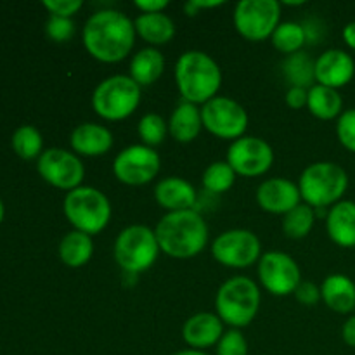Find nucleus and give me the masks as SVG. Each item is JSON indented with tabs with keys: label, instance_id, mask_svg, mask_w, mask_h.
I'll use <instances>...</instances> for the list:
<instances>
[{
	"label": "nucleus",
	"instance_id": "nucleus-27",
	"mask_svg": "<svg viewBox=\"0 0 355 355\" xmlns=\"http://www.w3.org/2000/svg\"><path fill=\"white\" fill-rule=\"evenodd\" d=\"M307 107L319 120H333L343 113V99L338 90L315 83L309 89Z\"/></svg>",
	"mask_w": 355,
	"mask_h": 355
},
{
	"label": "nucleus",
	"instance_id": "nucleus-36",
	"mask_svg": "<svg viewBox=\"0 0 355 355\" xmlns=\"http://www.w3.org/2000/svg\"><path fill=\"white\" fill-rule=\"evenodd\" d=\"M45 31L51 40L66 42L75 35V23L71 21V17L51 16L45 24Z\"/></svg>",
	"mask_w": 355,
	"mask_h": 355
},
{
	"label": "nucleus",
	"instance_id": "nucleus-11",
	"mask_svg": "<svg viewBox=\"0 0 355 355\" xmlns=\"http://www.w3.org/2000/svg\"><path fill=\"white\" fill-rule=\"evenodd\" d=\"M211 255L220 266L231 269H246L262 257V243L248 229H231L222 232L211 243Z\"/></svg>",
	"mask_w": 355,
	"mask_h": 355
},
{
	"label": "nucleus",
	"instance_id": "nucleus-25",
	"mask_svg": "<svg viewBox=\"0 0 355 355\" xmlns=\"http://www.w3.org/2000/svg\"><path fill=\"white\" fill-rule=\"evenodd\" d=\"M134 26L135 33L144 42L151 44V47L168 44L175 37V24L172 17L166 16L165 12L141 14L134 21Z\"/></svg>",
	"mask_w": 355,
	"mask_h": 355
},
{
	"label": "nucleus",
	"instance_id": "nucleus-16",
	"mask_svg": "<svg viewBox=\"0 0 355 355\" xmlns=\"http://www.w3.org/2000/svg\"><path fill=\"white\" fill-rule=\"evenodd\" d=\"M257 203L263 211L274 215H286L302 203L298 184L283 177L263 180L257 189Z\"/></svg>",
	"mask_w": 355,
	"mask_h": 355
},
{
	"label": "nucleus",
	"instance_id": "nucleus-34",
	"mask_svg": "<svg viewBox=\"0 0 355 355\" xmlns=\"http://www.w3.org/2000/svg\"><path fill=\"white\" fill-rule=\"evenodd\" d=\"M217 355H248V340L239 329H229L217 343Z\"/></svg>",
	"mask_w": 355,
	"mask_h": 355
},
{
	"label": "nucleus",
	"instance_id": "nucleus-21",
	"mask_svg": "<svg viewBox=\"0 0 355 355\" xmlns=\"http://www.w3.org/2000/svg\"><path fill=\"white\" fill-rule=\"evenodd\" d=\"M326 231L342 248H355V201L342 200L326 214Z\"/></svg>",
	"mask_w": 355,
	"mask_h": 355
},
{
	"label": "nucleus",
	"instance_id": "nucleus-33",
	"mask_svg": "<svg viewBox=\"0 0 355 355\" xmlns=\"http://www.w3.org/2000/svg\"><path fill=\"white\" fill-rule=\"evenodd\" d=\"M137 132L139 137L142 139V144L155 148L165 141L166 134H168V123L158 113H148L139 120Z\"/></svg>",
	"mask_w": 355,
	"mask_h": 355
},
{
	"label": "nucleus",
	"instance_id": "nucleus-40",
	"mask_svg": "<svg viewBox=\"0 0 355 355\" xmlns=\"http://www.w3.org/2000/svg\"><path fill=\"white\" fill-rule=\"evenodd\" d=\"M224 6L222 0H189L184 6V10H186L187 16H196L200 9H214V7Z\"/></svg>",
	"mask_w": 355,
	"mask_h": 355
},
{
	"label": "nucleus",
	"instance_id": "nucleus-31",
	"mask_svg": "<svg viewBox=\"0 0 355 355\" xmlns=\"http://www.w3.org/2000/svg\"><path fill=\"white\" fill-rule=\"evenodd\" d=\"M44 148V139L38 128L33 125H23L12 135V149L19 158L33 159L40 158Z\"/></svg>",
	"mask_w": 355,
	"mask_h": 355
},
{
	"label": "nucleus",
	"instance_id": "nucleus-46",
	"mask_svg": "<svg viewBox=\"0 0 355 355\" xmlns=\"http://www.w3.org/2000/svg\"><path fill=\"white\" fill-rule=\"evenodd\" d=\"M284 3H286V6H304V2H302V0L300 2H284Z\"/></svg>",
	"mask_w": 355,
	"mask_h": 355
},
{
	"label": "nucleus",
	"instance_id": "nucleus-19",
	"mask_svg": "<svg viewBox=\"0 0 355 355\" xmlns=\"http://www.w3.org/2000/svg\"><path fill=\"white\" fill-rule=\"evenodd\" d=\"M155 200L166 211L193 210L196 205V189L182 177H165L155 186Z\"/></svg>",
	"mask_w": 355,
	"mask_h": 355
},
{
	"label": "nucleus",
	"instance_id": "nucleus-38",
	"mask_svg": "<svg viewBox=\"0 0 355 355\" xmlns=\"http://www.w3.org/2000/svg\"><path fill=\"white\" fill-rule=\"evenodd\" d=\"M295 297L300 302L302 305H307V307H312V305L318 304L321 300V286L311 283V281H302L298 284L297 291H295Z\"/></svg>",
	"mask_w": 355,
	"mask_h": 355
},
{
	"label": "nucleus",
	"instance_id": "nucleus-2",
	"mask_svg": "<svg viewBox=\"0 0 355 355\" xmlns=\"http://www.w3.org/2000/svg\"><path fill=\"white\" fill-rule=\"evenodd\" d=\"M159 250L172 259H193L208 243V225L200 211H166L155 227Z\"/></svg>",
	"mask_w": 355,
	"mask_h": 355
},
{
	"label": "nucleus",
	"instance_id": "nucleus-32",
	"mask_svg": "<svg viewBox=\"0 0 355 355\" xmlns=\"http://www.w3.org/2000/svg\"><path fill=\"white\" fill-rule=\"evenodd\" d=\"M236 182V172L227 162H214L203 172L205 189L214 194H222Z\"/></svg>",
	"mask_w": 355,
	"mask_h": 355
},
{
	"label": "nucleus",
	"instance_id": "nucleus-44",
	"mask_svg": "<svg viewBox=\"0 0 355 355\" xmlns=\"http://www.w3.org/2000/svg\"><path fill=\"white\" fill-rule=\"evenodd\" d=\"M173 355H208L203 350H194V349H186V350H180V352H175Z\"/></svg>",
	"mask_w": 355,
	"mask_h": 355
},
{
	"label": "nucleus",
	"instance_id": "nucleus-5",
	"mask_svg": "<svg viewBox=\"0 0 355 355\" xmlns=\"http://www.w3.org/2000/svg\"><path fill=\"white\" fill-rule=\"evenodd\" d=\"M298 189L305 205L322 210L342 201L349 189V175L345 168L333 162H318L302 172Z\"/></svg>",
	"mask_w": 355,
	"mask_h": 355
},
{
	"label": "nucleus",
	"instance_id": "nucleus-1",
	"mask_svg": "<svg viewBox=\"0 0 355 355\" xmlns=\"http://www.w3.org/2000/svg\"><path fill=\"white\" fill-rule=\"evenodd\" d=\"M134 21L114 9L94 12L83 26V45L94 59L101 62H120L134 49Z\"/></svg>",
	"mask_w": 355,
	"mask_h": 355
},
{
	"label": "nucleus",
	"instance_id": "nucleus-13",
	"mask_svg": "<svg viewBox=\"0 0 355 355\" xmlns=\"http://www.w3.org/2000/svg\"><path fill=\"white\" fill-rule=\"evenodd\" d=\"M37 168L45 182L68 193L82 186L85 177V166L80 156L61 148H51L42 153Z\"/></svg>",
	"mask_w": 355,
	"mask_h": 355
},
{
	"label": "nucleus",
	"instance_id": "nucleus-14",
	"mask_svg": "<svg viewBox=\"0 0 355 355\" xmlns=\"http://www.w3.org/2000/svg\"><path fill=\"white\" fill-rule=\"evenodd\" d=\"M259 279L270 295L286 297L302 283V270L288 253L267 252L259 260Z\"/></svg>",
	"mask_w": 355,
	"mask_h": 355
},
{
	"label": "nucleus",
	"instance_id": "nucleus-20",
	"mask_svg": "<svg viewBox=\"0 0 355 355\" xmlns=\"http://www.w3.org/2000/svg\"><path fill=\"white\" fill-rule=\"evenodd\" d=\"M69 144L78 156H103L113 148V134L104 125L89 121L71 132Z\"/></svg>",
	"mask_w": 355,
	"mask_h": 355
},
{
	"label": "nucleus",
	"instance_id": "nucleus-24",
	"mask_svg": "<svg viewBox=\"0 0 355 355\" xmlns=\"http://www.w3.org/2000/svg\"><path fill=\"white\" fill-rule=\"evenodd\" d=\"M165 69V58L156 47L141 49L130 61V78L139 87H149L159 80Z\"/></svg>",
	"mask_w": 355,
	"mask_h": 355
},
{
	"label": "nucleus",
	"instance_id": "nucleus-28",
	"mask_svg": "<svg viewBox=\"0 0 355 355\" xmlns=\"http://www.w3.org/2000/svg\"><path fill=\"white\" fill-rule=\"evenodd\" d=\"M283 73L286 76L291 87H302V89H311L315 82V61L309 58L305 52H297L284 59Z\"/></svg>",
	"mask_w": 355,
	"mask_h": 355
},
{
	"label": "nucleus",
	"instance_id": "nucleus-45",
	"mask_svg": "<svg viewBox=\"0 0 355 355\" xmlns=\"http://www.w3.org/2000/svg\"><path fill=\"white\" fill-rule=\"evenodd\" d=\"M3 215H6V208H3L2 200H0V224H2V220H3Z\"/></svg>",
	"mask_w": 355,
	"mask_h": 355
},
{
	"label": "nucleus",
	"instance_id": "nucleus-26",
	"mask_svg": "<svg viewBox=\"0 0 355 355\" xmlns=\"http://www.w3.org/2000/svg\"><path fill=\"white\" fill-rule=\"evenodd\" d=\"M94 255V239L92 236L85 234L82 231L73 229L71 232L64 234V238L59 243V257L62 263L71 269H78L89 263Z\"/></svg>",
	"mask_w": 355,
	"mask_h": 355
},
{
	"label": "nucleus",
	"instance_id": "nucleus-6",
	"mask_svg": "<svg viewBox=\"0 0 355 355\" xmlns=\"http://www.w3.org/2000/svg\"><path fill=\"white\" fill-rule=\"evenodd\" d=\"M69 224L89 236L99 234L111 220V203L103 191L90 186H80L69 191L62 203Z\"/></svg>",
	"mask_w": 355,
	"mask_h": 355
},
{
	"label": "nucleus",
	"instance_id": "nucleus-9",
	"mask_svg": "<svg viewBox=\"0 0 355 355\" xmlns=\"http://www.w3.org/2000/svg\"><path fill=\"white\" fill-rule=\"evenodd\" d=\"M281 3L277 0H241L236 3L232 21L243 38L262 42L279 26Z\"/></svg>",
	"mask_w": 355,
	"mask_h": 355
},
{
	"label": "nucleus",
	"instance_id": "nucleus-30",
	"mask_svg": "<svg viewBox=\"0 0 355 355\" xmlns=\"http://www.w3.org/2000/svg\"><path fill=\"white\" fill-rule=\"evenodd\" d=\"M315 222V210L309 205L300 203L288 211L283 218V232L290 239H304L312 231Z\"/></svg>",
	"mask_w": 355,
	"mask_h": 355
},
{
	"label": "nucleus",
	"instance_id": "nucleus-12",
	"mask_svg": "<svg viewBox=\"0 0 355 355\" xmlns=\"http://www.w3.org/2000/svg\"><path fill=\"white\" fill-rule=\"evenodd\" d=\"M162 159L153 148L144 144H132L121 149L113 162V173L121 184L144 186L159 172Z\"/></svg>",
	"mask_w": 355,
	"mask_h": 355
},
{
	"label": "nucleus",
	"instance_id": "nucleus-17",
	"mask_svg": "<svg viewBox=\"0 0 355 355\" xmlns=\"http://www.w3.org/2000/svg\"><path fill=\"white\" fill-rule=\"evenodd\" d=\"M355 61L342 49H328L315 59V82L329 89H342L352 82Z\"/></svg>",
	"mask_w": 355,
	"mask_h": 355
},
{
	"label": "nucleus",
	"instance_id": "nucleus-35",
	"mask_svg": "<svg viewBox=\"0 0 355 355\" xmlns=\"http://www.w3.org/2000/svg\"><path fill=\"white\" fill-rule=\"evenodd\" d=\"M336 137L340 144L350 153H355V107L345 110L336 121Z\"/></svg>",
	"mask_w": 355,
	"mask_h": 355
},
{
	"label": "nucleus",
	"instance_id": "nucleus-10",
	"mask_svg": "<svg viewBox=\"0 0 355 355\" xmlns=\"http://www.w3.org/2000/svg\"><path fill=\"white\" fill-rule=\"evenodd\" d=\"M203 127L211 135L227 141H238L245 137L248 128V113L238 101L225 96H217L201 107Z\"/></svg>",
	"mask_w": 355,
	"mask_h": 355
},
{
	"label": "nucleus",
	"instance_id": "nucleus-15",
	"mask_svg": "<svg viewBox=\"0 0 355 355\" xmlns=\"http://www.w3.org/2000/svg\"><path fill=\"white\" fill-rule=\"evenodd\" d=\"M225 162L232 166L236 175L259 177L269 172L272 166L274 151L269 142L263 139L245 135L229 146Z\"/></svg>",
	"mask_w": 355,
	"mask_h": 355
},
{
	"label": "nucleus",
	"instance_id": "nucleus-41",
	"mask_svg": "<svg viewBox=\"0 0 355 355\" xmlns=\"http://www.w3.org/2000/svg\"><path fill=\"white\" fill-rule=\"evenodd\" d=\"M134 6L141 10L142 14H155L163 12L168 7L166 0H135Z\"/></svg>",
	"mask_w": 355,
	"mask_h": 355
},
{
	"label": "nucleus",
	"instance_id": "nucleus-43",
	"mask_svg": "<svg viewBox=\"0 0 355 355\" xmlns=\"http://www.w3.org/2000/svg\"><path fill=\"white\" fill-rule=\"evenodd\" d=\"M343 40H345V44L349 45L350 49H354L355 51V21L352 23L345 24V28H343Z\"/></svg>",
	"mask_w": 355,
	"mask_h": 355
},
{
	"label": "nucleus",
	"instance_id": "nucleus-4",
	"mask_svg": "<svg viewBox=\"0 0 355 355\" xmlns=\"http://www.w3.org/2000/svg\"><path fill=\"white\" fill-rule=\"evenodd\" d=\"M260 309V288L246 276L225 281L215 295V314L232 329L252 324Z\"/></svg>",
	"mask_w": 355,
	"mask_h": 355
},
{
	"label": "nucleus",
	"instance_id": "nucleus-42",
	"mask_svg": "<svg viewBox=\"0 0 355 355\" xmlns=\"http://www.w3.org/2000/svg\"><path fill=\"white\" fill-rule=\"evenodd\" d=\"M342 338L349 347L355 349V315H350L342 328Z\"/></svg>",
	"mask_w": 355,
	"mask_h": 355
},
{
	"label": "nucleus",
	"instance_id": "nucleus-37",
	"mask_svg": "<svg viewBox=\"0 0 355 355\" xmlns=\"http://www.w3.org/2000/svg\"><path fill=\"white\" fill-rule=\"evenodd\" d=\"M82 0H44V7L51 12V16L71 17L82 9Z\"/></svg>",
	"mask_w": 355,
	"mask_h": 355
},
{
	"label": "nucleus",
	"instance_id": "nucleus-39",
	"mask_svg": "<svg viewBox=\"0 0 355 355\" xmlns=\"http://www.w3.org/2000/svg\"><path fill=\"white\" fill-rule=\"evenodd\" d=\"M284 99H286V104L291 110H302V107L307 106L309 90L302 89V87H290Z\"/></svg>",
	"mask_w": 355,
	"mask_h": 355
},
{
	"label": "nucleus",
	"instance_id": "nucleus-7",
	"mask_svg": "<svg viewBox=\"0 0 355 355\" xmlns=\"http://www.w3.org/2000/svg\"><path fill=\"white\" fill-rule=\"evenodd\" d=\"M162 252L156 239L155 229L148 225H128L118 234L114 241V260L118 267L130 276L148 270Z\"/></svg>",
	"mask_w": 355,
	"mask_h": 355
},
{
	"label": "nucleus",
	"instance_id": "nucleus-18",
	"mask_svg": "<svg viewBox=\"0 0 355 355\" xmlns=\"http://www.w3.org/2000/svg\"><path fill=\"white\" fill-rule=\"evenodd\" d=\"M224 322L217 314L211 312H200L194 314L184 322L182 338L191 349L203 350L210 347H217L224 335Z\"/></svg>",
	"mask_w": 355,
	"mask_h": 355
},
{
	"label": "nucleus",
	"instance_id": "nucleus-22",
	"mask_svg": "<svg viewBox=\"0 0 355 355\" xmlns=\"http://www.w3.org/2000/svg\"><path fill=\"white\" fill-rule=\"evenodd\" d=\"M321 300L338 314L355 311V283L345 274H329L321 284Z\"/></svg>",
	"mask_w": 355,
	"mask_h": 355
},
{
	"label": "nucleus",
	"instance_id": "nucleus-3",
	"mask_svg": "<svg viewBox=\"0 0 355 355\" xmlns=\"http://www.w3.org/2000/svg\"><path fill=\"white\" fill-rule=\"evenodd\" d=\"M175 83L186 103L207 104L220 90L222 69L207 52L186 51L175 62Z\"/></svg>",
	"mask_w": 355,
	"mask_h": 355
},
{
	"label": "nucleus",
	"instance_id": "nucleus-23",
	"mask_svg": "<svg viewBox=\"0 0 355 355\" xmlns=\"http://www.w3.org/2000/svg\"><path fill=\"white\" fill-rule=\"evenodd\" d=\"M203 120H201V110L193 103H182L172 111V116L168 120V134L177 142H193L200 135Z\"/></svg>",
	"mask_w": 355,
	"mask_h": 355
},
{
	"label": "nucleus",
	"instance_id": "nucleus-8",
	"mask_svg": "<svg viewBox=\"0 0 355 355\" xmlns=\"http://www.w3.org/2000/svg\"><path fill=\"white\" fill-rule=\"evenodd\" d=\"M141 104V87L127 75L104 78L92 94V107L101 118L120 121L134 114Z\"/></svg>",
	"mask_w": 355,
	"mask_h": 355
},
{
	"label": "nucleus",
	"instance_id": "nucleus-29",
	"mask_svg": "<svg viewBox=\"0 0 355 355\" xmlns=\"http://www.w3.org/2000/svg\"><path fill=\"white\" fill-rule=\"evenodd\" d=\"M272 45L283 54H297L304 44L307 42V35H305L304 26L295 21H286V23H279L276 31L270 37Z\"/></svg>",
	"mask_w": 355,
	"mask_h": 355
}]
</instances>
